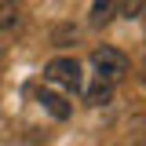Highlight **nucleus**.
<instances>
[{
	"mask_svg": "<svg viewBox=\"0 0 146 146\" xmlns=\"http://www.w3.org/2000/svg\"><path fill=\"white\" fill-rule=\"evenodd\" d=\"M18 26V0H0V29H15Z\"/></svg>",
	"mask_w": 146,
	"mask_h": 146,
	"instance_id": "6",
	"label": "nucleus"
},
{
	"mask_svg": "<svg viewBox=\"0 0 146 146\" xmlns=\"http://www.w3.org/2000/svg\"><path fill=\"white\" fill-rule=\"evenodd\" d=\"M110 99H113V84L102 80V77H95V80H91V88L84 91V102H88V106H106Z\"/></svg>",
	"mask_w": 146,
	"mask_h": 146,
	"instance_id": "5",
	"label": "nucleus"
},
{
	"mask_svg": "<svg viewBox=\"0 0 146 146\" xmlns=\"http://www.w3.org/2000/svg\"><path fill=\"white\" fill-rule=\"evenodd\" d=\"M44 80H48V84H58V88H66V91H80V84H84L80 62L58 55V58H51V62L44 66Z\"/></svg>",
	"mask_w": 146,
	"mask_h": 146,
	"instance_id": "2",
	"label": "nucleus"
},
{
	"mask_svg": "<svg viewBox=\"0 0 146 146\" xmlns=\"http://www.w3.org/2000/svg\"><path fill=\"white\" fill-rule=\"evenodd\" d=\"M117 15H121V0H95V4H91V26H95V29L110 26Z\"/></svg>",
	"mask_w": 146,
	"mask_h": 146,
	"instance_id": "4",
	"label": "nucleus"
},
{
	"mask_svg": "<svg viewBox=\"0 0 146 146\" xmlns=\"http://www.w3.org/2000/svg\"><path fill=\"white\" fill-rule=\"evenodd\" d=\"M91 66H95V77H102V80H110V84H117V80H124L128 73H131V58H128L121 48L102 44V48L91 51Z\"/></svg>",
	"mask_w": 146,
	"mask_h": 146,
	"instance_id": "1",
	"label": "nucleus"
},
{
	"mask_svg": "<svg viewBox=\"0 0 146 146\" xmlns=\"http://www.w3.org/2000/svg\"><path fill=\"white\" fill-rule=\"evenodd\" d=\"M36 102L51 113L55 121H66L70 117V102L62 99V95H55V91H48V88H36Z\"/></svg>",
	"mask_w": 146,
	"mask_h": 146,
	"instance_id": "3",
	"label": "nucleus"
}]
</instances>
